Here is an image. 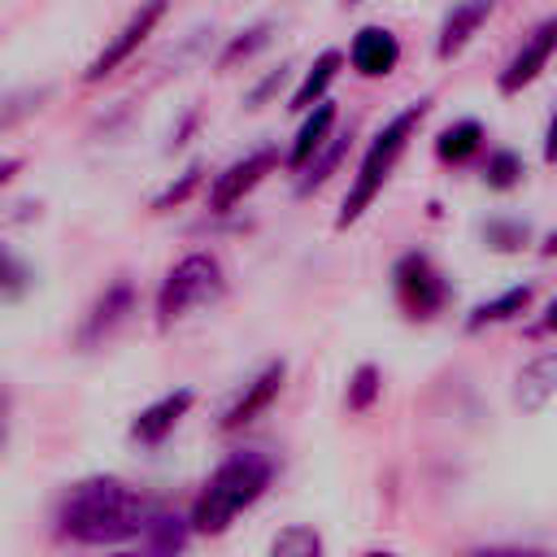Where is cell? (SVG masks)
I'll use <instances>...</instances> for the list:
<instances>
[{
	"label": "cell",
	"mask_w": 557,
	"mask_h": 557,
	"mask_svg": "<svg viewBox=\"0 0 557 557\" xmlns=\"http://www.w3.org/2000/svg\"><path fill=\"white\" fill-rule=\"evenodd\" d=\"M222 265L218 257L209 252H187L165 278H161V292H157V322L161 326H174L178 318H187L191 309L209 305L222 296Z\"/></svg>",
	"instance_id": "obj_4"
},
{
	"label": "cell",
	"mask_w": 557,
	"mask_h": 557,
	"mask_svg": "<svg viewBox=\"0 0 557 557\" xmlns=\"http://www.w3.org/2000/svg\"><path fill=\"white\" fill-rule=\"evenodd\" d=\"M265 35H270V26H252V30H244L239 39H231V48L222 52V65H235L239 57H252V52L265 44Z\"/></svg>",
	"instance_id": "obj_25"
},
{
	"label": "cell",
	"mask_w": 557,
	"mask_h": 557,
	"mask_svg": "<svg viewBox=\"0 0 557 557\" xmlns=\"http://www.w3.org/2000/svg\"><path fill=\"white\" fill-rule=\"evenodd\" d=\"M126 313H131V287L117 283V287H109V292L96 300V309L87 313V322H83V331H78V344H96V339H104Z\"/></svg>",
	"instance_id": "obj_15"
},
{
	"label": "cell",
	"mask_w": 557,
	"mask_h": 557,
	"mask_svg": "<svg viewBox=\"0 0 557 557\" xmlns=\"http://www.w3.org/2000/svg\"><path fill=\"white\" fill-rule=\"evenodd\" d=\"M553 52H557V17H544V22L522 39V48L513 52V61L500 70V91H505V96H518L527 83H535V78L544 74V65H548Z\"/></svg>",
	"instance_id": "obj_8"
},
{
	"label": "cell",
	"mask_w": 557,
	"mask_h": 557,
	"mask_svg": "<svg viewBox=\"0 0 557 557\" xmlns=\"http://www.w3.org/2000/svg\"><path fill=\"white\" fill-rule=\"evenodd\" d=\"M13 174H17V161H13V157H9V161H0V187H4Z\"/></svg>",
	"instance_id": "obj_30"
},
{
	"label": "cell",
	"mask_w": 557,
	"mask_h": 557,
	"mask_svg": "<svg viewBox=\"0 0 557 557\" xmlns=\"http://www.w3.org/2000/svg\"><path fill=\"white\" fill-rule=\"evenodd\" d=\"M152 509L157 505H148L131 483L96 474L65 487L57 505V531L74 544H126L144 535Z\"/></svg>",
	"instance_id": "obj_1"
},
{
	"label": "cell",
	"mask_w": 557,
	"mask_h": 557,
	"mask_svg": "<svg viewBox=\"0 0 557 557\" xmlns=\"http://www.w3.org/2000/svg\"><path fill=\"white\" fill-rule=\"evenodd\" d=\"M348 61L357 74L366 78H387L396 65H400V44L387 26H361L348 44Z\"/></svg>",
	"instance_id": "obj_9"
},
{
	"label": "cell",
	"mask_w": 557,
	"mask_h": 557,
	"mask_svg": "<svg viewBox=\"0 0 557 557\" xmlns=\"http://www.w3.org/2000/svg\"><path fill=\"white\" fill-rule=\"evenodd\" d=\"M348 4H357V0H348Z\"/></svg>",
	"instance_id": "obj_32"
},
{
	"label": "cell",
	"mask_w": 557,
	"mask_h": 557,
	"mask_svg": "<svg viewBox=\"0 0 557 557\" xmlns=\"http://www.w3.org/2000/svg\"><path fill=\"white\" fill-rule=\"evenodd\" d=\"M527 305H531V287H527V283H522V287H509V292H500L496 300L474 305L470 318H466V326L479 331V326H492V322H509V318H518Z\"/></svg>",
	"instance_id": "obj_18"
},
{
	"label": "cell",
	"mask_w": 557,
	"mask_h": 557,
	"mask_svg": "<svg viewBox=\"0 0 557 557\" xmlns=\"http://www.w3.org/2000/svg\"><path fill=\"white\" fill-rule=\"evenodd\" d=\"M344 152H348V135H331L309 161H305V174H300V191H313V187H322L331 174H335V165L344 161Z\"/></svg>",
	"instance_id": "obj_20"
},
{
	"label": "cell",
	"mask_w": 557,
	"mask_h": 557,
	"mask_svg": "<svg viewBox=\"0 0 557 557\" xmlns=\"http://www.w3.org/2000/svg\"><path fill=\"white\" fill-rule=\"evenodd\" d=\"M200 183V165H191V170H183V178L178 183H170L157 200H152V209H170V205H178V200H187V191Z\"/></svg>",
	"instance_id": "obj_26"
},
{
	"label": "cell",
	"mask_w": 557,
	"mask_h": 557,
	"mask_svg": "<svg viewBox=\"0 0 557 557\" xmlns=\"http://www.w3.org/2000/svg\"><path fill=\"white\" fill-rule=\"evenodd\" d=\"M544 161H548V165H557V113H553L548 135H544Z\"/></svg>",
	"instance_id": "obj_28"
},
{
	"label": "cell",
	"mask_w": 557,
	"mask_h": 557,
	"mask_svg": "<svg viewBox=\"0 0 557 557\" xmlns=\"http://www.w3.org/2000/svg\"><path fill=\"white\" fill-rule=\"evenodd\" d=\"M270 474H274V466H270L265 453H252V448L231 453L209 474L205 492L196 496V509H191V522L187 527L200 531V535H222L235 522V513H244L248 505L261 500V492L270 487Z\"/></svg>",
	"instance_id": "obj_2"
},
{
	"label": "cell",
	"mask_w": 557,
	"mask_h": 557,
	"mask_svg": "<svg viewBox=\"0 0 557 557\" xmlns=\"http://www.w3.org/2000/svg\"><path fill=\"white\" fill-rule=\"evenodd\" d=\"M305 113H309V117L300 122L296 144H292V152H287V165H292V170H305V161L331 139V126H335V104H331L326 96H322L318 104H309Z\"/></svg>",
	"instance_id": "obj_14"
},
{
	"label": "cell",
	"mask_w": 557,
	"mask_h": 557,
	"mask_svg": "<svg viewBox=\"0 0 557 557\" xmlns=\"http://www.w3.org/2000/svg\"><path fill=\"white\" fill-rule=\"evenodd\" d=\"M191 387H178V392H170V396H161V400H152L148 409H139V418L131 422V435L139 440V444H161L174 426H178V418L191 409Z\"/></svg>",
	"instance_id": "obj_11"
},
{
	"label": "cell",
	"mask_w": 557,
	"mask_h": 557,
	"mask_svg": "<svg viewBox=\"0 0 557 557\" xmlns=\"http://www.w3.org/2000/svg\"><path fill=\"white\" fill-rule=\"evenodd\" d=\"M339 65H344V57L335 52V48H326L309 70H305V78H300V87L292 91V109H309V104H318L322 96H326V87L335 83V74H339Z\"/></svg>",
	"instance_id": "obj_16"
},
{
	"label": "cell",
	"mask_w": 557,
	"mask_h": 557,
	"mask_svg": "<svg viewBox=\"0 0 557 557\" xmlns=\"http://www.w3.org/2000/svg\"><path fill=\"white\" fill-rule=\"evenodd\" d=\"M274 557H318L322 553V540L313 527H287L283 535H274Z\"/></svg>",
	"instance_id": "obj_22"
},
{
	"label": "cell",
	"mask_w": 557,
	"mask_h": 557,
	"mask_svg": "<svg viewBox=\"0 0 557 557\" xmlns=\"http://www.w3.org/2000/svg\"><path fill=\"white\" fill-rule=\"evenodd\" d=\"M283 374H287V366L283 361H274V366H265L244 392H239V400L222 413V431H239V426H248L274 396H278V387H283Z\"/></svg>",
	"instance_id": "obj_10"
},
{
	"label": "cell",
	"mask_w": 557,
	"mask_h": 557,
	"mask_svg": "<svg viewBox=\"0 0 557 557\" xmlns=\"http://www.w3.org/2000/svg\"><path fill=\"white\" fill-rule=\"evenodd\" d=\"M492 9H496V0H461V4H453V13L440 26V44H435L440 61H453L474 39V30L492 17Z\"/></svg>",
	"instance_id": "obj_12"
},
{
	"label": "cell",
	"mask_w": 557,
	"mask_h": 557,
	"mask_svg": "<svg viewBox=\"0 0 557 557\" xmlns=\"http://www.w3.org/2000/svg\"><path fill=\"white\" fill-rule=\"evenodd\" d=\"M479 148H483V126H479L474 117H461V122L444 126L440 139H435V152H440V161H448V165H461V161L479 157Z\"/></svg>",
	"instance_id": "obj_17"
},
{
	"label": "cell",
	"mask_w": 557,
	"mask_h": 557,
	"mask_svg": "<svg viewBox=\"0 0 557 557\" xmlns=\"http://www.w3.org/2000/svg\"><path fill=\"white\" fill-rule=\"evenodd\" d=\"M165 4H170V0H144V4L126 17V26H122V30H117V35H113L96 57H91V65H87V74H83V78H87V83H100V78H109L117 65H126V61L135 57V48H139V44L157 30V22L165 17Z\"/></svg>",
	"instance_id": "obj_6"
},
{
	"label": "cell",
	"mask_w": 557,
	"mask_h": 557,
	"mask_svg": "<svg viewBox=\"0 0 557 557\" xmlns=\"http://www.w3.org/2000/svg\"><path fill=\"white\" fill-rule=\"evenodd\" d=\"M392 287H396L405 318H413V322H426L448 305V283L426 252H405L392 270Z\"/></svg>",
	"instance_id": "obj_5"
},
{
	"label": "cell",
	"mask_w": 557,
	"mask_h": 557,
	"mask_svg": "<svg viewBox=\"0 0 557 557\" xmlns=\"http://www.w3.org/2000/svg\"><path fill=\"white\" fill-rule=\"evenodd\" d=\"M544 252H548V257H553V252H557V231H553V235H548V239H544Z\"/></svg>",
	"instance_id": "obj_31"
},
{
	"label": "cell",
	"mask_w": 557,
	"mask_h": 557,
	"mask_svg": "<svg viewBox=\"0 0 557 557\" xmlns=\"http://www.w3.org/2000/svg\"><path fill=\"white\" fill-rule=\"evenodd\" d=\"M513 396H518L522 413H540L557 396V348H548V352H540V357H531L522 366Z\"/></svg>",
	"instance_id": "obj_13"
},
{
	"label": "cell",
	"mask_w": 557,
	"mask_h": 557,
	"mask_svg": "<svg viewBox=\"0 0 557 557\" xmlns=\"http://www.w3.org/2000/svg\"><path fill=\"white\" fill-rule=\"evenodd\" d=\"M274 165H278V152H274V148H257V152H248L244 161L226 165V170L213 178V187H209V209H213V213H231Z\"/></svg>",
	"instance_id": "obj_7"
},
{
	"label": "cell",
	"mask_w": 557,
	"mask_h": 557,
	"mask_svg": "<svg viewBox=\"0 0 557 557\" xmlns=\"http://www.w3.org/2000/svg\"><path fill=\"white\" fill-rule=\"evenodd\" d=\"M139 540H144L152 553H178V548L187 544V522L174 518V513H165V509H152Z\"/></svg>",
	"instance_id": "obj_19"
},
{
	"label": "cell",
	"mask_w": 557,
	"mask_h": 557,
	"mask_svg": "<svg viewBox=\"0 0 557 557\" xmlns=\"http://www.w3.org/2000/svg\"><path fill=\"white\" fill-rule=\"evenodd\" d=\"M426 109H431V100L422 96V100H413L409 109H400L374 139H370V148H366V157H361V165H357V178H352V187H348V196H344V209H339V231L344 226H352L370 205H374V196L383 191V183L392 178V165L400 161V152H405V144L413 139V131H418V122L426 117Z\"/></svg>",
	"instance_id": "obj_3"
},
{
	"label": "cell",
	"mask_w": 557,
	"mask_h": 557,
	"mask_svg": "<svg viewBox=\"0 0 557 557\" xmlns=\"http://www.w3.org/2000/svg\"><path fill=\"white\" fill-rule=\"evenodd\" d=\"M535 331H553V335H557V300H548V309H544V318H540Z\"/></svg>",
	"instance_id": "obj_29"
},
{
	"label": "cell",
	"mask_w": 557,
	"mask_h": 557,
	"mask_svg": "<svg viewBox=\"0 0 557 557\" xmlns=\"http://www.w3.org/2000/svg\"><path fill=\"white\" fill-rule=\"evenodd\" d=\"M22 287H26V270H22V265L0 248V292H9V296H13V292H22Z\"/></svg>",
	"instance_id": "obj_27"
},
{
	"label": "cell",
	"mask_w": 557,
	"mask_h": 557,
	"mask_svg": "<svg viewBox=\"0 0 557 557\" xmlns=\"http://www.w3.org/2000/svg\"><path fill=\"white\" fill-rule=\"evenodd\" d=\"M483 239H487V248H496V252H518V248L527 244V226H522V222H509V218H492V222L483 226Z\"/></svg>",
	"instance_id": "obj_23"
},
{
	"label": "cell",
	"mask_w": 557,
	"mask_h": 557,
	"mask_svg": "<svg viewBox=\"0 0 557 557\" xmlns=\"http://www.w3.org/2000/svg\"><path fill=\"white\" fill-rule=\"evenodd\" d=\"M379 370L374 366H357L352 370V379H348V409L352 413H361V409H370L374 405V396H379Z\"/></svg>",
	"instance_id": "obj_24"
},
{
	"label": "cell",
	"mask_w": 557,
	"mask_h": 557,
	"mask_svg": "<svg viewBox=\"0 0 557 557\" xmlns=\"http://www.w3.org/2000/svg\"><path fill=\"white\" fill-rule=\"evenodd\" d=\"M518 178H522V157H518V152H509V148L487 152V161H483V183H487L492 191H509V187H518Z\"/></svg>",
	"instance_id": "obj_21"
}]
</instances>
